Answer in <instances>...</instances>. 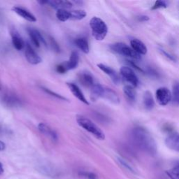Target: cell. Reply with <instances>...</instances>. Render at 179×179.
<instances>
[{"mask_svg": "<svg viewBox=\"0 0 179 179\" xmlns=\"http://www.w3.org/2000/svg\"><path fill=\"white\" fill-rule=\"evenodd\" d=\"M75 44L79 48L80 51L83 52L84 53H88L90 51L88 42L87 39L83 37H80L75 40Z\"/></svg>", "mask_w": 179, "mask_h": 179, "instance_id": "cell-20", "label": "cell"}, {"mask_svg": "<svg viewBox=\"0 0 179 179\" xmlns=\"http://www.w3.org/2000/svg\"><path fill=\"white\" fill-rule=\"evenodd\" d=\"M165 144L171 150L179 152V134L173 133L169 135L165 139Z\"/></svg>", "mask_w": 179, "mask_h": 179, "instance_id": "cell-10", "label": "cell"}, {"mask_svg": "<svg viewBox=\"0 0 179 179\" xmlns=\"http://www.w3.org/2000/svg\"><path fill=\"white\" fill-rule=\"evenodd\" d=\"M156 98L159 104L166 106L172 100V92L167 88H160L156 91Z\"/></svg>", "mask_w": 179, "mask_h": 179, "instance_id": "cell-6", "label": "cell"}, {"mask_svg": "<svg viewBox=\"0 0 179 179\" xmlns=\"http://www.w3.org/2000/svg\"><path fill=\"white\" fill-rule=\"evenodd\" d=\"M80 80H81V82L83 83V85L88 86V87L92 88V86L95 84L93 77H92L90 74L88 73V72H85V73L81 75V76H80Z\"/></svg>", "mask_w": 179, "mask_h": 179, "instance_id": "cell-22", "label": "cell"}, {"mask_svg": "<svg viewBox=\"0 0 179 179\" xmlns=\"http://www.w3.org/2000/svg\"><path fill=\"white\" fill-rule=\"evenodd\" d=\"M0 89H1V88H0Z\"/></svg>", "mask_w": 179, "mask_h": 179, "instance_id": "cell-38", "label": "cell"}, {"mask_svg": "<svg viewBox=\"0 0 179 179\" xmlns=\"http://www.w3.org/2000/svg\"><path fill=\"white\" fill-rule=\"evenodd\" d=\"M148 20H149V18L146 16H140L139 17H138V21H142V22L147 21H148Z\"/></svg>", "mask_w": 179, "mask_h": 179, "instance_id": "cell-34", "label": "cell"}, {"mask_svg": "<svg viewBox=\"0 0 179 179\" xmlns=\"http://www.w3.org/2000/svg\"><path fill=\"white\" fill-rule=\"evenodd\" d=\"M42 4H48L51 7L59 9H65L67 10L68 8L72 7V3L69 1H62V0H48V1H42L40 2Z\"/></svg>", "mask_w": 179, "mask_h": 179, "instance_id": "cell-8", "label": "cell"}, {"mask_svg": "<svg viewBox=\"0 0 179 179\" xmlns=\"http://www.w3.org/2000/svg\"><path fill=\"white\" fill-rule=\"evenodd\" d=\"M79 62V55L76 51H73L69 57V61L66 62V66L68 70L76 69Z\"/></svg>", "mask_w": 179, "mask_h": 179, "instance_id": "cell-18", "label": "cell"}, {"mask_svg": "<svg viewBox=\"0 0 179 179\" xmlns=\"http://www.w3.org/2000/svg\"><path fill=\"white\" fill-rule=\"evenodd\" d=\"M50 41H51V46H52V48H53V50H54L55 51H56V52H60L59 46L57 45L56 41L54 40V39L51 38Z\"/></svg>", "mask_w": 179, "mask_h": 179, "instance_id": "cell-32", "label": "cell"}, {"mask_svg": "<svg viewBox=\"0 0 179 179\" xmlns=\"http://www.w3.org/2000/svg\"><path fill=\"white\" fill-rule=\"evenodd\" d=\"M97 67H99L101 70L104 72L106 74L110 76L112 81L114 82L115 84L118 85L120 83V78L117 74L116 71L114 69H113L111 67H109L107 65H105L104 64H98Z\"/></svg>", "mask_w": 179, "mask_h": 179, "instance_id": "cell-12", "label": "cell"}, {"mask_svg": "<svg viewBox=\"0 0 179 179\" xmlns=\"http://www.w3.org/2000/svg\"><path fill=\"white\" fill-rule=\"evenodd\" d=\"M76 121L79 126L92 134L97 139L104 140L105 138V134L102 129L88 118L83 116V115H79L77 117Z\"/></svg>", "mask_w": 179, "mask_h": 179, "instance_id": "cell-3", "label": "cell"}, {"mask_svg": "<svg viewBox=\"0 0 179 179\" xmlns=\"http://www.w3.org/2000/svg\"><path fill=\"white\" fill-rule=\"evenodd\" d=\"M5 102L9 105H16L17 104L19 103V100L16 97L7 96L5 97Z\"/></svg>", "mask_w": 179, "mask_h": 179, "instance_id": "cell-28", "label": "cell"}, {"mask_svg": "<svg viewBox=\"0 0 179 179\" xmlns=\"http://www.w3.org/2000/svg\"><path fill=\"white\" fill-rule=\"evenodd\" d=\"M88 179H97V177L93 173H88L87 174Z\"/></svg>", "mask_w": 179, "mask_h": 179, "instance_id": "cell-35", "label": "cell"}, {"mask_svg": "<svg viewBox=\"0 0 179 179\" xmlns=\"http://www.w3.org/2000/svg\"><path fill=\"white\" fill-rule=\"evenodd\" d=\"M6 148V144L3 141H0V151H4Z\"/></svg>", "mask_w": 179, "mask_h": 179, "instance_id": "cell-36", "label": "cell"}, {"mask_svg": "<svg viewBox=\"0 0 179 179\" xmlns=\"http://www.w3.org/2000/svg\"><path fill=\"white\" fill-rule=\"evenodd\" d=\"M92 34L97 41H102L108 32V27L104 21L98 17H93L90 21Z\"/></svg>", "mask_w": 179, "mask_h": 179, "instance_id": "cell-2", "label": "cell"}, {"mask_svg": "<svg viewBox=\"0 0 179 179\" xmlns=\"http://www.w3.org/2000/svg\"><path fill=\"white\" fill-rule=\"evenodd\" d=\"M159 51H160V52L162 53V56H165L167 59H169V60H171V61H173V62L177 61V60H176V58L174 56H172V55L170 54V53H167V52L166 51H164V49L159 48Z\"/></svg>", "mask_w": 179, "mask_h": 179, "instance_id": "cell-29", "label": "cell"}, {"mask_svg": "<svg viewBox=\"0 0 179 179\" xmlns=\"http://www.w3.org/2000/svg\"><path fill=\"white\" fill-rule=\"evenodd\" d=\"M102 97L110 101L111 102L115 104L120 103V97L118 96V94L110 88L104 87Z\"/></svg>", "mask_w": 179, "mask_h": 179, "instance_id": "cell-13", "label": "cell"}, {"mask_svg": "<svg viewBox=\"0 0 179 179\" xmlns=\"http://www.w3.org/2000/svg\"><path fill=\"white\" fill-rule=\"evenodd\" d=\"M27 31L31 39V41L35 45V46L39 48L40 46V44L46 46V42L45 39L43 38L41 34L40 33L38 30H36V29L29 28L27 29Z\"/></svg>", "mask_w": 179, "mask_h": 179, "instance_id": "cell-9", "label": "cell"}, {"mask_svg": "<svg viewBox=\"0 0 179 179\" xmlns=\"http://www.w3.org/2000/svg\"><path fill=\"white\" fill-rule=\"evenodd\" d=\"M130 44L132 46V48L137 52L138 54L141 55H146L148 52V49H147L146 46L143 44V43L140 41V40L134 39L131 40Z\"/></svg>", "mask_w": 179, "mask_h": 179, "instance_id": "cell-14", "label": "cell"}, {"mask_svg": "<svg viewBox=\"0 0 179 179\" xmlns=\"http://www.w3.org/2000/svg\"><path fill=\"white\" fill-rule=\"evenodd\" d=\"M4 172V169H3V165L0 162V174H2V173Z\"/></svg>", "mask_w": 179, "mask_h": 179, "instance_id": "cell-37", "label": "cell"}, {"mask_svg": "<svg viewBox=\"0 0 179 179\" xmlns=\"http://www.w3.org/2000/svg\"><path fill=\"white\" fill-rule=\"evenodd\" d=\"M167 174L171 179H179V164L174 168L167 171Z\"/></svg>", "mask_w": 179, "mask_h": 179, "instance_id": "cell-26", "label": "cell"}, {"mask_svg": "<svg viewBox=\"0 0 179 179\" xmlns=\"http://www.w3.org/2000/svg\"><path fill=\"white\" fill-rule=\"evenodd\" d=\"M173 101L179 105V82H175L173 85Z\"/></svg>", "mask_w": 179, "mask_h": 179, "instance_id": "cell-25", "label": "cell"}, {"mask_svg": "<svg viewBox=\"0 0 179 179\" xmlns=\"http://www.w3.org/2000/svg\"><path fill=\"white\" fill-rule=\"evenodd\" d=\"M143 105L147 110H152L155 106V102L151 92L146 91L143 95Z\"/></svg>", "mask_w": 179, "mask_h": 179, "instance_id": "cell-19", "label": "cell"}, {"mask_svg": "<svg viewBox=\"0 0 179 179\" xmlns=\"http://www.w3.org/2000/svg\"><path fill=\"white\" fill-rule=\"evenodd\" d=\"M39 130L44 134L48 136L53 141L57 140V134L53 129H52L50 127L44 123H40L38 125Z\"/></svg>", "mask_w": 179, "mask_h": 179, "instance_id": "cell-16", "label": "cell"}, {"mask_svg": "<svg viewBox=\"0 0 179 179\" xmlns=\"http://www.w3.org/2000/svg\"><path fill=\"white\" fill-rule=\"evenodd\" d=\"M67 71L68 69L67 68V66H66V63H63V64L60 65L57 67V71L60 74H65Z\"/></svg>", "mask_w": 179, "mask_h": 179, "instance_id": "cell-31", "label": "cell"}, {"mask_svg": "<svg viewBox=\"0 0 179 179\" xmlns=\"http://www.w3.org/2000/svg\"><path fill=\"white\" fill-rule=\"evenodd\" d=\"M167 5L165 2L160 1V0H158V1H156L155 2V4L153 6H152L151 9L152 10H157V9H159V8H167Z\"/></svg>", "mask_w": 179, "mask_h": 179, "instance_id": "cell-27", "label": "cell"}, {"mask_svg": "<svg viewBox=\"0 0 179 179\" xmlns=\"http://www.w3.org/2000/svg\"><path fill=\"white\" fill-rule=\"evenodd\" d=\"M11 36H12V44L13 45V47L17 51H21L25 46V44L21 36L17 32V31L13 30L11 31Z\"/></svg>", "mask_w": 179, "mask_h": 179, "instance_id": "cell-17", "label": "cell"}, {"mask_svg": "<svg viewBox=\"0 0 179 179\" xmlns=\"http://www.w3.org/2000/svg\"><path fill=\"white\" fill-rule=\"evenodd\" d=\"M111 48L115 53L122 55L123 56L129 57L133 60H140L141 56L135 52L132 48L129 47L123 43H116V44H112Z\"/></svg>", "mask_w": 179, "mask_h": 179, "instance_id": "cell-4", "label": "cell"}, {"mask_svg": "<svg viewBox=\"0 0 179 179\" xmlns=\"http://www.w3.org/2000/svg\"><path fill=\"white\" fill-rule=\"evenodd\" d=\"M12 9L14 12L18 14V16H21L22 18L25 19L26 21H30V22L36 21V17L34 16L32 13L29 12L28 11L24 9V8H22L21 7H13Z\"/></svg>", "mask_w": 179, "mask_h": 179, "instance_id": "cell-15", "label": "cell"}, {"mask_svg": "<svg viewBox=\"0 0 179 179\" xmlns=\"http://www.w3.org/2000/svg\"><path fill=\"white\" fill-rule=\"evenodd\" d=\"M118 160H119L121 164H122L124 167H125L127 169H129V170H130V171H132V172H133V169H132V167H131L130 166H129V165H128V164L127 163V162H125L124 161V160H123V159L119 158V159H118Z\"/></svg>", "mask_w": 179, "mask_h": 179, "instance_id": "cell-33", "label": "cell"}, {"mask_svg": "<svg viewBox=\"0 0 179 179\" xmlns=\"http://www.w3.org/2000/svg\"><path fill=\"white\" fill-rule=\"evenodd\" d=\"M43 89H44V90L46 92H47L48 94L52 95V96H53V97H56V98H57V99H60L67 100V99H66L65 97H63L62 96H61V95H60V94H57V93H56V92H52V91H51V90H49V89L44 88H43Z\"/></svg>", "mask_w": 179, "mask_h": 179, "instance_id": "cell-30", "label": "cell"}, {"mask_svg": "<svg viewBox=\"0 0 179 179\" xmlns=\"http://www.w3.org/2000/svg\"><path fill=\"white\" fill-rule=\"evenodd\" d=\"M25 57L27 61L31 65H38L41 62V58L37 54L31 46L27 44L25 45Z\"/></svg>", "mask_w": 179, "mask_h": 179, "instance_id": "cell-7", "label": "cell"}, {"mask_svg": "<svg viewBox=\"0 0 179 179\" xmlns=\"http://www.w3.org/2000/svg\"><path fill=\"white\" fill-rule=\"evenodd\" d=\"M130 135L133 143L138 148L150 155L156 153V143L151 133L146 129L141 127H136L132 129Z\"/></svg>", "mask_w": 179, "mask_h": 179, "instance_id": "cell-1", "label": "cell"}, {"mask_svg": "<svg viewBox=\"0 0 179 179\" xmlns=\"http://www.w3.org/2000/svg\"><path fill=\"white\" fill-rule=\"evenodd\" d=\"M120 74L123 78L125 79L127 82L130 83V85L133 87H137L138 84V79L135 74L134 71L129 67H121Z\"/></svg>", "mask_w": 179, "mask_h": 179, "instance_id": "cell-5", "label": "cell"}, {"mask_svg": "<svg viewBox=\"0 0 179 179\" xmlns=\"http://www.w3.org/2000/svg\"><path fill=\"white\" fill-rule=\"evenodd\" d=\"M124 94H125L126 97L130 101V102H134L137 98V92H136L133 86L130 85H127L123 88Z\"/></svg>", "mask_w": 179, "mask_h": 179, "instance_id": "cell-21", "label": "cell"}, {"mask_svg": "<svg viewBox=\"0 0 179 179\" xmlns=\"http://www.w3.org/2000/svg\"><path fill=\"white\" fill-rule=\"evenodd\" d=\"M67 85L74 97H76L80 101V102L85 104L89 105V102H88V100L86 99L85 95L83 94V92L81 91V90L79 88V86L72 83H67Z\"/></svg>", "mask_w": 179, "mask_h": 179, "instance_id": "cell-11", "label": "cell"}, {"mask_svg": "<svg viewBox=\"0 0 179 179\" xmlns=\"http://www.w3.org/2000/svg\"><path fill=\"white\" fill-rule=\"evenodd\" d=\"M71 12V18L70 20H73V21H80L85 18L87 15V13L85 11L83 10H76L72 11Z\"/></svg>", "mask_w": 179, "mask_h": 179, "instance_id": "cell-24", "label": "cell"}, {"mask_svg": "<svg viewBox=\"0 0 179 179\" xmlns=\"http://www.w3.org/2000/svg\"><path fill=\"white\" fill-rule=\"evenodd\" d=\"M57 18L61 22H66L71 18V12L65 9H59L56 13Z\"/></svg>", "mask_w": 179, "mask_h": 179, "instance_id": "cell-23", "label": "cell"}]
</instances>
